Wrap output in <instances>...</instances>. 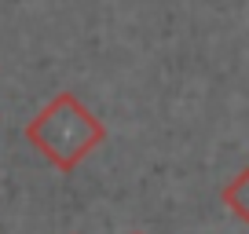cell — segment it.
<instances>
[{
    "mask_svg": "<svg viewBox=\"0 0 249 234\" xmlns=\"http://www.w3.org/2000/svg\"><path fill=\"white\" fill-rule=\"evenodd\" d=\"M26 139L59 172H73L103 139L107 125L73 92H55L26 125Z\"/></svg>",
    "mask_w": 249,
    "mask_h": 234,
    "instance_id": "6da1fadb",
    "label": "cell"
},
{
    "mask_svg": "<svg viewBox=\"0 0 249 234\" xmlns=\"http://www.w3.org/2000/svg\"><path fill=\"white\" fill-rule=\"evenodd\" d=\"M220 198H224V205L242 219V223H249V168H242L238 176H231L227 187L220 190Z\"/></svg>",
    "mask_w": 249,
    "mask_h": 234,
    "instance_id": "7a4b0ae2",
    "label": "cell"
},
{
    "mask_svg": "<svg viewBox=\"0 0 249 234\" xmlns=\"http://www.w3.org/2000/svg\"><path fill=\"white\" fill-rule=\"evenodd\" d=\"M128 234H143V231H128Z\"/></svg>",
    "mask_w": 249,
    "mask_h": 234,
    "instance_id": "3957f363",
    "label": "cell"
}]
</instances>
